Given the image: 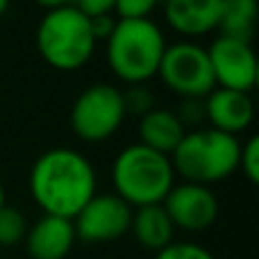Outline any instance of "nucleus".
Wrapping results in <instances>:
<instances>
[{"instance_id":"nucleus-1","label":"nucleus","mask_w":259,"mask_h":259,"mask_svg":"<svg viewBox=\"0 0 259 259\" xmlns=\"http://www.w3.org/2000/svg\"><path fill=\"white\" fill-rule=\"evenodd\" d=\"M30 193L46 216L73 221L96 196V170L82 152L53 148L32 166Z\"/></svg>"},{"instance_id":"nucleus-2","label":"nucleus","mask_w":259,"mask_h":259,"mask_svg":"<svg viewBox=\"0 0 259 259\" xmlns=\"http://www.w3.org/2000/svg\"><path fill=\"white\" fill-rule=\"evenodd\" d=\"M112 180L116 196L137 209L164 202L168 191L175 187V170L170 157L141 143H132L114 159Z\"/></svg>"},{"instance_id":"nucleus-3","label":"nucleus","mask_w":259,"mask_h":259,"mask_svg":"<svg viewBox=\"0 0 259 259\" xmlns=\"http://www.w3.org/2000/svg\"><path fill=\"white\" fill-rule=\"evenodd\" d=\"M166 50L164 32L150 18H118L107 39V64L118 80L127 84H146L157 75Z\"/></svg>"},{"instance_id":"nucleus-4","label":"nucleus","mask_w":259,"mask_h":259,"mask_svg":"<svg viewBox=\"0 0 259 259\" xmlns=\"http://www.w3.org/2000/svg\"><path fill=\"white\" fill-rule=\"evenodd\" d=\"M239 155L241 143L237 137L214 127H198L182 137L170 155V164L184 182L209 187L239 168Z\"/></svg>"},{"instance_id":"nucleus-5","label":"nucleus","mask_w":259,"mask_h":259,"mask_svg":"<svg viewBox=\"0 0 259 259\" xmlns=\"http://www.w3.org/2000/svg\"><path fill=\"white\" fill-rule=\"evenodd\" d=\"M36 48L46 64L59 71H77L91 59L96 39L89 18L75 7L46 12L36 27Z\"/></svg>"},{"instance_id":"nucleus-6","label":"nucleus","mask_w":259,"mask_h":259,"mask_svg":"<svg viewBox=\"0 0 259 259\" xmlns=\"http://www.w3.org/2000/svg\"><path fill=\"white\" fill-rule=\"evenodd\" d=\"M125 116L121 89L98 82L87 87L75 98L71 109V127L82 141L100 143L118 132Z\"/></svg>"},{"instance_id":"nucleus-7","label":"nucleus","mask_w":259,"mask_h":259,"mask_svg":"<svg viewBox=\"0 0 259 259\" xmlns=\"http://www.w3.org/2000/svg\"><path fill=\"white\" fill-rule=\"evenodd\" d=\"M157 75L182 98H207L216 89L207 48L193 41H178L166 46Z\"/></svg>"},{"instance_id":"nucleus-8","label":"nucleus","mask_w":259,"mask_h":259,"mask_svg":"<svg viewBox=\"0 0 259 259\" xmlns=\"http://www.w3.org/2000/svg\"><path fill=\"white\" fill-rule=\"evenodd\" d=\"M132 211V207L116 193H96L73 219L75 237L84 243L116 241L130 232Z\"/></svg>"},{"instance_id":"nucleus-9","label":"nucleus","mask_w":259,"mask_h":259,"mask_svg":"<svg viewBox=\"0 0 259 259\" xmlns=\"http://www.w3.org/2000/svg\"><path fill=\"white\" fill-rule=\"evenodd\" d=\"M216 87L250 94L257 84V55L250 44L219 36L207 48Z\"/></svg>"},{"instance_id":"nucleus-10","label":"nucleus","mask_w":259,"mask_h":259,"mask_svg":"<svg viewBox=\"0 0 259 259\" xmlns=\"http://www.w3.org/2000/svg\"><path fill=\"white\" fill-rule=\"evenodd\" d=\"M161 207L166 209L170 223L187 232H202L219 219V200L205 184H175L164 198Z\"/></svg>"},{"instance_id":"nucleus-11","label":"nucleus","mask_w":259,"mask_h":259,"mask_svg":"<svg viewBox=\"0 0 259 259\" xmlns=\"http://www.w3.org/2000/svg\"><path fill=\"white\" fill-rule=\"evenodd\" d=\"M205 109L209 127L232 134V137H237L239 132H246L255 118V105H252L250 94L223 89V87H216L207 96Z\"/></svg>"},{"instance_id":"nucleus-12","label":"nucleus","mask_w":259,"mask_h":259,"mask_svg":"<svg viewBox=\"0 0 259 259\" xmlns=\"http://www.w3.org/2000/svg\"><path fill=\"white\" fill-rule=\"evenodd\" d=\"M221 3L223 0H166V23L187 39L209 34L219 27Z\"/></svg>"},{"instance_id":"nucleus-13","label":"nucleus","mask_w":259,"mask_h":259,"mask_svg":"<svg viewBox=\"0 0 259 259\" xmlns=\"http://www.w3.org/2000/svg\"><path fill=\"white\" fill-rule=\"evenodd\" d=\"M75 239L73 221L44 214L32 228H27L25 248L32 259H66Z\"/></svg>"},{"instance_id":"nucleus-14","label":"nucleus","mask_w":259,"mask_h":259,"mask_svg":"<svg viewBox=\"0 0 259 259\" xmlns=\"http://www.w3.org/2000/svg\"><path fill=\"white\" fill-rule=\"evenodd\" d=\"M184 134H187L184 125L168 109L155 107L146 116H141V123H139V143L166 157L173 155V150L182 141Z\"/></svg>"},{"instance_id":"nucleus-15","label":"nucleus","mask_w":259,"mask_h":259,"mask_svg":"<svg viewBox=\"0 0 259 259\" xmlns=\"http://www.w3.org/2000/svg\"><path fill=\"white\" fill-rule=\"evenodd\" d=\"M130 232L139 241V246L146 250L159 252L166 246L173 243L175 225L170 223L168 214L161 205H148V207H137L132 211V225Z\"/></svg>"},{"instance_id":"nucleus-16","label":"nucleus","mask_w":259,"mask_h":259,"mask_svg":"<svg viewBox=\"0 0 259 259\" xmlns=\"http://www.w3.org/2000/svg\"><path fill=\"white\" fill-rule=\"evenodd\" d=\"M259 5L257 0H223L219 18V36L250 44L257 25Z\"/></svg>"},{"instance_id":"nucleus-17","label":"nucleus","mask_w":259,"mask_h":259,"mask_svg":"<svg viewBox=\"0 0 259 259\" xmlns=\"http://www.w3.org/2000/svg\"><path fill=\"white\" fill-rule=\"evenodd\" d=\"M27 221L16 207L5 205L0 209V246H16L25 241Z\"/></svg>"},{"instance_id":"nucleus-18","label":"nucleus","mask_w":259,"mask_h":259,"mask_svg":"<svg viewBox=\"0 0 259 259\" xmlns=\"http://www.w3.org/2000/svg\"><path fill=\"white\" fill-rule=\"evenodd\" d=\"M121 94H123V105H125V114L146 116L148 112L155 109V96L143 84H130V89L121 91Z\"/></svg>"},{"instance_id":"nucleus-19","label":"nucleus","mask_w":259,"mask_h":259,"mask_svg":"<svg viewBox=\"0 0 259 259\" xmlns=\"http://www.w3.org/2000/svg\"><path fill=\"white\" fill-rule=\"evenodd\" d=\"M155 259H214L207 248L198 246L191 241H173L170 246H166L164 250L157 252Z\"/></svg>"},{"instance_id":"nucleus-20","label":"nucleus","mask_w":259,"mask_h":259,"mask_svg":"<svg viewBox=\"0 0 259 259\" xmlns=\"http://www.w3.org/2000/svg\"><path fill=\"white\" fill-rule=\"evenodd\" d=\"M178 121L187 127H198L202 121H207V109H205V98H182L178 109Z\"/></svg>"},{"instance_id":"nucleus-21","label":"nucleus","mask_w":259,"mask_h":259,"mask_svg":"<svg viewBox=\"0 0 259 259\" xmlns=\"http://www.w3.org/2000/svg\"><path fill=\"white\" fill-rule=\"evenodd\" d=\"M239 168L243 170L252 184L259 182V139L250 137L241 146V155H239Z\"/></svg>"},{"instance_id":"nucleus-22","label":"nucleus","mask_w":259,"mask_h":259,"mask_svg":"<svg viewBox=\"0 0 259 259\" xmlns=\"http://www.w3.org/2000/svg\"><path fill=\"white\" fill-rule=\"evenodd\" d=\"M159 5V0H116L114 12L121 21H132V18H148L150 12Z\"/></svg>"},{"instance_id":"nucleus-23","label":"nucleus","mask_w":259,"mask_h":259,"mask_svg":"<svg viewBox=\"0 0 259 259\" xmlns=\"http://www.w3.org/2000/svg\"><path fill=\"white\" fill-rule=\"evenodd\" d=\"M116 0H71V7L82 12L87 18L103 16V14H112Z\"/></svg>"},{"instance_id":"nucleus-24","label":"nucleus","mask_w":259,"mask_h":259,"mask_svg":"<svg viewBox=\"0 0 259 259\" xmlns=\"http://www.w3.org/2000/svg\"><path fill=\"white\" fill-rule=\"evenodd\" d=\"M116 18L112 14H103V16H94L89 18V25H91V34H94L96 41H107L112 36L114 27H116Z\"/></svg>"},{"instance_id":"nucleus-25","label":"nucleus","mask_w":259,"mask_h":259,"mask_svg":"<svg viewBox=\"0 0 259 259\" xmlns=\"http://www.w3.org/2000/svg\"><path fill=\"white\" fill-rule=\"evenodd\" d=\"M36 5H41L44 9L53 12V9H59V7H71V0H34Z\"/></svg>"},{"instance_id":"nucleus-26","label":"nucleus","mask_w":259,"mask_h":259,"mask_svg":"<svg viewBox=\"0 0 259 259\" xmlns=\"http://www.w3.org/2000/svg\"><path fill=\"white\" fill-rule=\"evenodd\" d=\"M9 3H12V0H0V16H3V14L9 9Z\"/></svg>"},{"instance_id":"nucleus-27","label":"nucleus","mask_w":259,"mask_h":259,"mask_svg":"<svg viewBox=\"0 0 259 259\" xmlns=\"http://www.w3.org/2000/svg\"><path fill=\"white\" fill-rule=\"evenodd\" d=\"M5 207V189H3V184H0V209Z\"/></svg>"},{"instance_id":"nucleus-28","label":"nucleus","mask_w":259,"mask_h":259,"mask_svg":"<svg viewBox=\"0 0 259 259\" xmlns=\"http://www.w3.org/2000/svg\"><path fill=\"white\" fill-rule=\"evenodd\" d=\"M159 3H166V0H159Z\"/></svg>"}]
</instances>
